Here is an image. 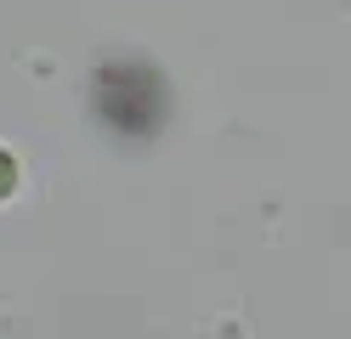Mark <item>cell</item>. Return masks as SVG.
<instances>
[{
	"mask_svg": "<svg viewBox=\"0 0 351 339\" xmlns=\"http://www.w3.org/2000/svg\"><path fill=\"white\" fill-rule=\"evenodd\" d=\"M17 192H23V158L12 147H0V203H12Z\"/></svg>",
	"mask_w": 351,
	"mask_h": 339,
	"instance_id": "1",
	"label": "cell"
}]
</instances>
